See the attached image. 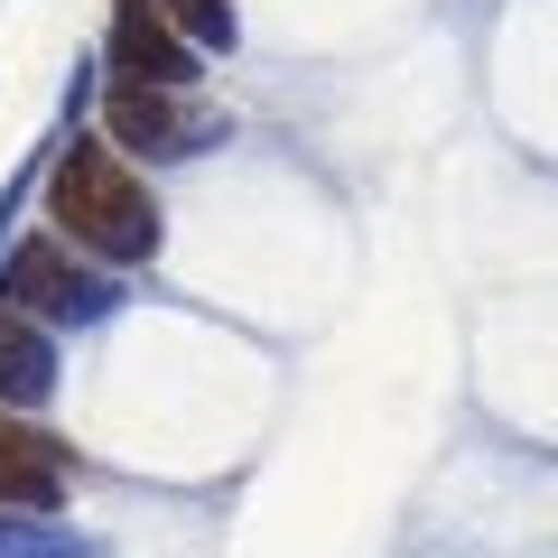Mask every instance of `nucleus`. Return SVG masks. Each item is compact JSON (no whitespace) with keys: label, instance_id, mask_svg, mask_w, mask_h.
Segmentation results:
<instances>
[{"label":"nucleus","instance_id":"f257e3e1","mask_svg":"<svg viewBox=\"0 0 558 558\" xmlns=\"http://www.w3.org/2000/svg\"><path fill=\"white\" fill-rule=\"evenodd\" d=\"M47 205H57V223L102 260H149L159 252V205H149V186H140L112 149H65L57 178H47Z\"/></svg>","mask_w":558,"mask_h":558},{"label":"nucleus","instance_id":"f03ea898","mask_svg":"<svg viewBox=\"0 0 558 558\" xmlns=\"http://www.w3.org/2000/svg\"><path fill=\"white\" fill-rule=\"evenodd\" d=\"M0 299L20 307V317H102V299H112V289H102L94 270H75V252H65V242H20V252H10V270H0Z\"/></svg>","mask_w":558,"mask_h":558},{"label":"nucleus","instance_id":"7ed1b4c3","mask_svg":"<svg viewBox=\"0 0 558 558\" xmlns=\"http://www.w3.org/2000/svg\"><path fill=\"white\" fill-rule=\"evenodd\" d=\"M112 65H121L131 84H159V94L196 84V47H186L149 0H121V10H112Z\"/></svg>","mask_w":558,"mask_h":558},{"label":"nucleus","instance_id":"20e7f679","mask_svg":"<svg viewBox=\"0 0 558 558\" xmlns=\"http://www.w3.org/2000/svg\"><path fill=\"white\" fill-rule=\"evenodd\" d=\"M102 112H112V140H121V149H149V159L196 149V140H205V121L186 112L178 94H159V84H112V102H102Z\"/></svg>","mask_w":558,"mask_h":558},{"label":"nucleus","instance_id":"39448f33","mask_svg":"<svg viewBox=\"0 0 558 558\" xmlns=\"http://www.w3.org/2000/svg\"><path fill=\"white\" fill-rule=\"evenodd\" d=\"M57 494H65V457H57V438H38V428H10V418H0V502H28V512H47Z\"/></svg>","mask_w":558,"mask_h":558},{"label":"nucleus","instance_id":"423d86ee","mask_svg":"<svg viewBox=\"0 0 558 558\" xmlns=\"http://www.w3.org/2000/svg\"><path fill=\"white\" fill-rule=\"evenodd\" d=\"M47 373H57V363H47V336L20 307H0V400H20V410L47 400Z\"/></svg>","mask_w":558,"mask_h":558},{"label":"nucleus","instance_id":"0eeeda50","mask_svg":"<svg viewBox=\"0 0 558 558\" xmlns=\"http://www.w3.org/2000/svg\"><path fill=\"white\" fill-rule=\"evenodd\" d=\"M168 20H178L186 38H205V47H233V10H223V0H168Z\"/></svg>","mask_w":558,"mask_h":558}]
</instances>
